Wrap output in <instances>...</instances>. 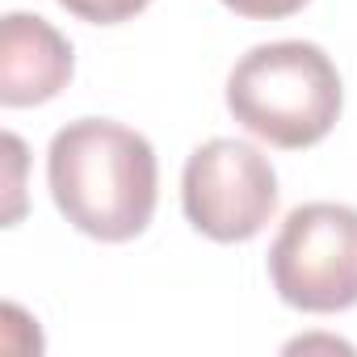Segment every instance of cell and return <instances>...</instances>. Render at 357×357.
I'll return each instance as SVG.
<instances>
[{
    "label": "cell",
    "instance_id": "cell-4",
    "mask_svg": "<svg viewBox=\"0 0 357 357\" xmlns=\"http://www.w3.org/2000/svg\"><path fill=\"white\" fill-rule=\"evenodd\" d=\"M181 206L198 236L215 244H244L278 215V172L252 143L206 139L185 160Z\"/></svg>",
    "mask_w": 357,
    "mask_h": 357
},
{
    "label": "cell",
    "instance_id": "cell-9",
    "mask_svg": "<svg viewBox=\"0 0 357 357\" xmlns=\"http://www.w3.org/2000/svg\"><path fill=\"white\" fill-rule=\"evenodd\" d=\"M311 349H332V353H353V344L336 340V336H298L286 344V353H311Z\"/></svg>",
    "mask_w": 357,
    "mask_h": 357
},
{
    "label": "cell",
    "instance_id": "cell-7",
    "mask_svg": "<svg viewBox=\"0 0 357 357\" xmlns=\"http://www.w3.org/2000/svg\"><path fill=\"white\" fill-rule=\"evenodd\" d=\"M55 5H63L72 17H80L89 26H122L130 17H139L151 0H55Z\"/></svg>",
    "mask_w": 357,
    "mask_h": 357
},
{
    "label": "cell",
    "instance_id": "cell-2",
    "mask_svg": "<svg viewBox=\"0 0 357 357\" xmlns=\"http://www.w3.org/2000/svg\"><path fill=\"white\" fill-rule=\"evenodd\" d=\"M340 105L344 89L332 55L303 38L261 43L240 55L227 76L231 118L282 151L324 143L340 118Z\"/></svg>",
    "mask_w": 357,
    "mask_h": 357
},
{
    "label": "cell",
    "instance_id": "cell-3",
    "mask_svg": "<svg viewBox=\"0 0 357 357\" xmlns=\"http://www.w3.org/2000/svg\"><path fill=\"white\" fill-rule=\"evenodd\" d=\"M278 298L307 315L357 307V211L344 202L294 206L269 248Z\"/></svg>",
    "mask_w": 357,
    "mask_h": 357
},
{
    "label": "cell",
    "instance_id": "cell-8",
    "mask_svg": "<svg viewBox=\"0 0 357 357\" xmlns=\"http://www.w3.org/2000/svg\"><path fill=\"white\" fill-rule=\"evenodd\" d=\"M219 5H227L231 13H240L248 22H282V17H294L311 0H219Z\"/></svg>",
    "mask_w": 357,
    "mask_h": 357
},
{
    "label": "cell",
    "instance_id": "cell-6",
    "mask_svg": "<svg viewBox=\"0 0 357 357\" xmlns=\"http://www.w3.org/2000/svg\"><path fill=\"white\" fill-rule=\"evenodd\" d=\"M0 164H5V211H0V223L17 227L26 215V164H30V155L13 130L0 135Z\"/></svg>",
    "mask_w": 357,
    "mask_h": 357
},
{
    "label": "cell",
    "instance_id": "cell-1",
    "mask_svg": "<svg viewBox=\"0 0 357 357\" xmlns=\"http://www.w3.org/2000/svg\"><path fill=\"white\" fill-rule=\"evenodd\" d=\"M47 185L59 215L89 240L126 244L147 231L160 164L147 135L114 118H76L47 147Z\"/></svg>",
    "mask_w": 357,
    "mask_h": 357
},
{
    "label": "cell",
    "instance_id": "cell-5",
    "mask_svg": "<svg viewBox=\"0 0 357 357\" xmlns=\"http://www.w3.org/2000/svg\"><path fill=\"white\" fill-rule=\"evenodd\" d=\"M76 76L72 43L38 13H5L0 22V105L30 109L55 101Z\"/></svg>",
    "mask_w": 357,
    "mask_h": 357
}]
</instances>
